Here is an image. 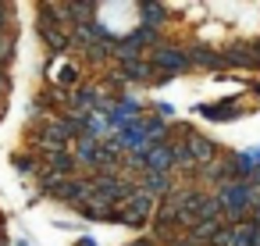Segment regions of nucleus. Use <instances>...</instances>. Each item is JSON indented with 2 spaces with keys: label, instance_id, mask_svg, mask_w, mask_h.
<instances>
[{
  "label": "nucleus",
  "instance_id": "17",
  "mask_svg": "<svg viewBox=\"0 0 260 246\" xmlns=\"http://www.w3.org/2000/svg\"><path fill=\"white\" fill-rule=\"evenodd\" d=\"M111 57L118 61V65H125V61H136V57H143V47L132 40V33L128 36H121V40H114V47H111Z\"/></svg>",
  "mask_w": 260,
  "mask_h": 246
},
{
  "label": "nucleus",
  "instance_id": "5",
  "mask_svg": "<svg viewBox=\"0 0 260 246\" xmlns=\"http://www.w3.org/2000/svg\"><path fill=\"white\" fill-rule=\"evenodd\" d=\"M36 33H40L43 47L50 50V57H61V54H68V50H72V36H68L64 29L50 25L47 18H36Z\"/></svg>",
  "mask_w": 260,
  "mask_h": 246
},
{
  "label": "nucleus",
  "instance_id": "12",
  "mask_svg": "<svg viewBox=\"0 0 260 246\" xmlns=\"http://www.w3.org/2000/svg\"><path fill=\"white\" fill-rule=\"evenodd\" d=\"M189 65H192V68H207V72H224V57H221V50L203 47V43L189 47Z\"/></svg>",
  "mask_w": 260,
  "mask_h": 246
},
{
  "label": "nucleus",
  "instance_id": "32",
  "mask_svg": "<svg viewBox=\"0 0 260 246\" xmlns=\"http://www.w3.org/2000/svg\"><path fill=\"white\" fill-rule=\"evenodd\" d=\"M75 246H96V239H93V235H82V239H79Z\"/></svg>",
  "mask_w": 260,
  "mask_h": 246
},
{
  "label": "nucleus",
  "instance_id": "14",
  "mask_svg": "<svg viewBox=\"0 0 260 246\" xmlns=\"http://www.w3.org/2000/svg\"><path fill=\"white\" fill-rule=\"evenodd\" d=\"M96 153H100V143H96V139H89V136H82V139H75V143H72V157H75V164H79V168L96 171Z\"/></svg>",
  "mask_w": 260,
  "mask_h": 246
},
{
  "label": "nucleus",
  "instance_id": "21",
  "mask_svg": "<svg viewBox=\"0 0 260 246\" xmlns=\"http://www.w3.org/2000/svg\"><path fill=\"white\" fill-rule=\"evenodd\" d=\"M11 164H15V171H18V175H29V178H36V175H40V168H43V161H40L32 150H29V153H15V157H11Z\"/></svg>",
  "mask_w": 260,
  "mask_h": 246
},
{
  "label": "nucleus",
  "instance_id": "24",
  "mask_svg": "<svg viewBox=\"0 0 260 246\" xmlns=\"http://www.w3.org/2000/svg\"><path fill=\"white\" fill-rule=\"evenodd\" d=\"M132 40H136L139 47H160V43H164V36H160L157 29H143V25L132 29Z\"/></svg>",
  "mask_w": 260,
  "mask_h": 246
},
{
  "label": "nucleus",
  "instance_id": "2",
  "mask_svg": "<svg viewBox=\"0 0 260 246\" xmlns=\"http://www.w3.org/2000/svg\"><path fill=\"white\" fill-rule=\"evenodd\" d=\"M93 186H96V196L107 200L114 210H118V207L139 189L132 178H125V175H107V171H96V175H93Z\"/></svg>",
  "mask_w": 260,
  "mask_h": 246
},
{
  "label": "nucleus",
  "instance_id": "4",
  "mask_svg": "<svg viewBox=\"0 0 260 246\" xmlns=\"http://www.w3.org/2000/svg\"><path fill=\"white\" fill-rule=\"evenodd\" d=\"M192 114L207 118V121H235V118H242V107H239V97H232V100H217V104H192Z\"/></svg>",
  "mask_w": 260,
  "mask_h": 246
},
{
  "label": "nucleus",
  "instance_id": "20",
  "mask_svg": "<svg viewBox=\"0 0 260 246\" xmlns=\"http://www.w3.org/2000/svg\"><path fill=\"white\" fill-rule=\"evenodd\" d=\"M168 129H171V121H164V118L150 114V118H146V139H150V146L168 143Z\"/></svg>",
  "mask_w": 260,
  "mask_h": 246
},
{
  "label": "nucleus",
  "instance_id": "30",
  "mask_svg": "<svg viewBox=\"0 0 260 246\" xmlns=\"http://www.w3.org/2000/svg\"><path fill=\"white\" fill-rule=\"evenodd\" d=\"M171 79H175V75H168V72H157V75H153V82H150V86H168V82H171Z\"/></svg>",
  "mask_w": 260,
  "mask_h": 246
},
{
  "label": "nucleus",
  "instance_id": "11",
  "mask_svg": "<svg viewBox=\"0 0 260 246\" xmlns=\"http://www.w3.org/2000/svg\"><path fill=\"white\" fill-rule=\"evenodd\" d=\"M185 146H189V153H192V161L203 168V164H210L214 157H221V150H217V143L210 139V136H203V132H192L189 139H185Z\"/></svg>",
  "mask_w": 260,
  "mask_h": 246
},
{
  "label": "nucleus",
  "instance_id": "19",
  "mask_svg": "<svg viewBox=\"0 0 260 246\" xmlns=\"http://www.w3.org/2000/svg\"><path fill=\"white\" fill-rule=\"evenodd\" d=\"M232 246H260V228L249 221L232 225Z\"/></svg>",
  "mask_w": 260,
  "mask_h": 246
},
{
  "label": "nucleus",
  "instance_id": "27",
  "mask_svg": "<svg viewBox=\"0 0 260 246\" xmlns=\"http://www.w3.org/2000/svg\"><path fill=\"white\" fill-rule=\"evenodd\" d=\"M171 246H207V242H200V239H196V235H192V232H178V235H175V242H171Z\"/></svg>",
  "mask_w": 260,
  "mask_h": 246
},
{
  "label": "nucleus",
  "instance_id": "36",
  "mask_svg": "<svg viewBox=\"0 0 260 246\" xmlns=\"http://www.w3.org/2000/svg\"><path fill=\"white\" fill-rule=\"evenodd\" d=\"M0 246H11V242H8V239H4V242H0Z\"/></svg>",
  "mask_w": 260,
  "mask_h": 246
},
{
  "label": "nucleus",
  "instance_id": "34",
  "mask_svg": "<svg viewBox=\"0 0 260 246\" xmlns=\"http://www.w3.org/2000/svg\"><path fill=\"white\" fill-rule=\"evenodd\" d=\"M0 89H8V75H4V68H0Z\"/></svg>",
  "mask_w": 260,
  "mask_h": 246
},
{
  "label": "nucleus",
  "instance_id": "23",
  "mask_svg": "<svg viewBox=\"0 0 260 246\" xmlns=\"http://www.w3.org/2000/svg\"><path fill=\"white\" fill-rule=\"evenodd\" d=\"M104 89H111V93H118V97H132V86H128V82H125V75H121V72H114V68L104 75Z\"/></svg>",
  "mask_w": 260,
  "mask_h": 246
},
{
  "label": "nucleus",
  "instance_id": "9",
  "mask_svg": "<svg viewBox=\"0 0 260 246\" xmlns=\"http://www.w3.org/2000/svg\"><path fill=\"white\" fill-rule=\"evenodd\" d=\"M118 72L125 75V82H128V86H150V82H153V75H157V68L150 65V57L125 61V65H118Z\"/></svg>",
  "mask_w": 260,
  "mask_h": 246
},
{
  "label": "nucleus",
  "instance_id": "33",
  "mask_svg": "<svg viewBox=\"0 0 260 246\" xmlns=\"http://www.w3.org/2000/svg\"><path fill=\"white\" fill-rule=\"evenodd\" d=\"M249 47H253V54H256V57H260V36H256V40H253V43H249Z\"/></svg>",
  "mask_w": 260,
  "mask_h": 246
},
{
  "label": "nucleus",
  "instance_id": "1",
  "mask_svg": "<svg viewBox=\"0 0 260 246\" xmlns=\"http://www.w3.org/2000/svg\"><path fill=\"white\" fill-rule=\"evenodd\" d=\"M153 214H157V200L146 196L143 189H136V193L114 210V221H118V225H128V228H146V225L153 221Z\"/></svg>",
  "mask_w": 260,
  "mask_h": 246
},
{
  "label": "nucleus",
  "instance_id": "25",
  "mask_svg": "<svg viewBox=\"0 0 260 246\" xmlns=\"http://www.w3.org/2000/svg\"><path fill=\"white\" fill-rule=\"evenodd\" d=\"M15 40H18V36H15L11 29H8V33H0V68H4V65L15 57Z\"/></svg>",
  "mask_w": 260,
  "mask_h": 246
},
{
  "label": "nucleus",
  "instance_id": "7",
  "mask_svg": "<svg viewBox=\"0 0 260 246\" xmlns=\"http://www.w3.org/2000/svg\"><path fill=\"white\" fill-rule=\"evenodd\" d=\"M107 93H104V86H96V82H82V86H75L72 89V100H68V107H75V111H82V114H93L96 107H100V100H104Z\"/></svg>",
  "mask_w": 260,
  "mask_h": 246
},
{
  "label": "nucleus",
  "instance_id": "29",
  "mask_svg": "<svg viewBox=\"0 0 260 246\" xmlns=\"http://www.w3.org/2000/svg\"><path fill=\"white\" fill-rule=\"evenodd\" d=\"M11 25V4H0V33H8Z\"/></svg>",
  "mask_w": 260,
  "mask_h": 246
},
{
  "label": "nucleus",
  "instance_id": "22",
  "mask_svg": "<svg viewBox=\"0 0 260 246\" xmlns=\"http://www.w3.org/2000/svg\"><path fill=\"white\" fill-rule=\"evenodd\" d=\"M82 57H86V65H93V68H104V65L111 61V43H93V47H89Z\"/></svg>",
  "mask_w": 260,
  "mask_h": 246
},
{
  "label": "nucleus",
  "instance_id": "13",
  "mask_svg": "<svg viewBox=\"0 0 260 246\" xmlns=\"http://www.w3.org/2000/svg\"><path fill=\"white\" fill-rule=\"evenodd\" d=\"M143 171H175V150H171V143L150 146V153L143 157Z\"/></svg>",
  "mask_w": 260,
  "mask_h": 246
},
{
  "label": "nucleus",
  "instance_id": "18",
  "mask_svg": "<svg viewBox=\"0 0 260 246\" xmlns=\"http://www.w3.org/2000/svg\"><path fill=\"white\" fill-rule=\"evenodd\" d=\"M79 214H82V218H89V221H114V207H111L107 200H100V196H93Z\"/></svg>",
  "mask_w": 260,
  "mask_h": 246
},
{
  "label": "nucleus",
  "instance_id": "16",
  "mask_svg": "<svg viewBox=\"0 0 260 246\" xmlns=\"http://www.w3.org/2000/svg\"><path fill=\"white\" fill-rule=\"evenodd\" d=\"M54 72L57 75H50V86H61V89H75V86H82V65H75V61H64L61 68L54 65Z\"/></svg>",
  "mask_w": 260,
  "mask_h": 246
},
{
  "label": "nucleus",
  "instance_id": "28",
  "mask_svg": "<svg viewBox=\"0 0 260 246\" xmlns=\"http://www.w3.org/2000/svg\"><path fill=\"white\" fill-rule=\"evenodd\" d=\"M246 221H249V225H256V228H260V193H256V200H253V203H249V210H246Z\"/></svg>",
  "mask_w": 260,
  "mask_h": 246
},
{
  "label": "nucleus",
  "instance_id": "31",
  "mask_svg": "<svg viewBox=\"0 0 260 246\" xmlns=\"http://www.w3.org/2000/svg\"><path fill=\"white\" fill-rule=\"evenodd\" d=\"M125 246H157L150 235H139V239H132V242H125Z\"/></svg>",
  "mask_w": 260,
  "mask_h": 246
},
{
  "label": "nucleus",
  "instance_id": "8",
  "mask_svg": "<svg viewBox=\"0 0 260 246\" xmlns=\"http://www.w3.org/2000/svg\"><path fill=\"white\" fill-rule=\"evenodd\" d=\"M221 57H224V68H242V72H256L260 68V57L253 54L249 43H228L221 50Z\"/></svg>",
  "mask_w": 260,
  "mask_h": 246
},
{
  "label": "nucleus",
  "instance_id": "26",
  "mask_svg": "<svg viewBox=\"0 0 260 246\" xmlns=\"http://www.w3.org/2000/svg\"><path fill=\"white\" fill-rule=\"evenodd\" d=\"M153 104H157V107H153L157 118H164V121L171 118V121H175V104H168V100H153Z\"/></svg>",
  "mask_w": 260,
  "mask_h": 246
},
{
  "label": "nucleus",
  "instance_id": "6",
  "mask_svg": "<svg viewBox=\"0 0 260 246\" xmlns=\"http://www.w3.org/2000/svg\"><path fill=\"white\" fill-rule=\"evenodd\" d=\"M136 186L146 193V196H153V200H164L178 182H175V171H143L139 178H136Z\"/></svg>",
  "mask_w": 260,
  "mask_h": 246
},
{
  "label": "nucleus",
  "instance_id": "10",
  "mask_svg": "<svg viewBox=\"0 0 260 246\" xmlns=\"http://www.w3.org/2000/svg\"><path fill=\"white\" fill-rule=\"evenodd\" d=\"M136 11H139V25L143 29H157L160 33L171 22V11L164 4H157V0H143V4H136Z\"/></svg>",
  "mask_w": 260,
  "mask_h": 246
},
{
  "label": "nucleus",
  "instance_id": "15",
  "mask_svg": "<svg viewBox=\"0 0 260 246\" xmlns=\"http://www.w3.org/2000/svg\"><path fill=\"white\" fill-rule=\"evenodd\" d=\"M40 161H43V168H50V171H54V175H61V178H75V171H79V164H75L72 150L47 153V157H40Z\"/></svg>",
  "mask_w": 260,
  "mask_h": 246
},
{
  "label": "nucleus",
  "instance_id": "3",
  "mask_svg": "<svg viewBox=\"0 0 260 246\" xmlns=\"http://www.w3.org/2000/svg\"><path fill=\"white\" fill-rule=\"evenodd\" d=\"M150 65H153L157 72H168V75H185V72L192 68V65H189V50H185V47H175V43L153 47Z\"/></svg>",
  "mask_w": 260,
  "mask_h": 246
},
{
  "label": "nucleus",
  "instance_id": "35",
  "mask_svg": "<svg viewBox=\"0 0 260 246\" xmlns=\"http://www.w3.org/2000/svg\"><path fill=\"white\" fill-rule=\"evenodd\" d=\"M253 93H256V97H260V82H253Z\"/></svg>",
  "mask_w": 260,
  "mask_h": 246
}]
</instances>
